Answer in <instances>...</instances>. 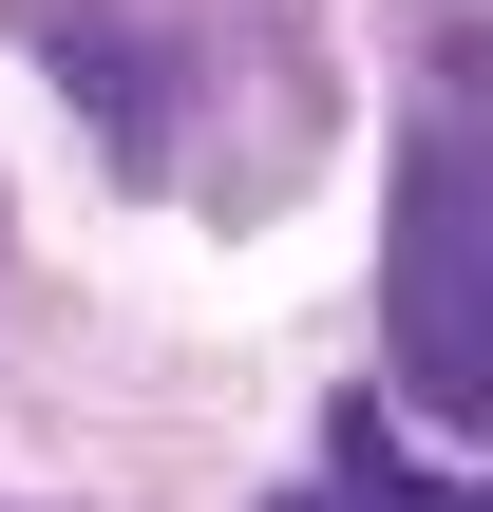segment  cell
Returning <instances> with one entry per match:
<instances>
[{
    "instance_id": "cell-1",
    "label": "cell",
    "mask_w": 493,
    "mask_h": 512,
    "mask_svg": "<svg viewBox=\"0 0 493 512\" xmlns=\"http://www.w3.org/2000/svg\"><path fill=\"white\" fill-rule=\"evenodd\" d=\"M380 323H399V380H418V418H493V228H475V114H456V76H437V114H418V152H399V266H380Z\"/></svg>"
},
{
    "instance_id": "cell-3",
    "label": "cell",
    "mask_w": 493,
    "mask_h": 512,
    "mask_svg": "<svg viewBox=\"0 0 493 512\" xmlns=\"http://www.w3.org/2000/svg\"><path fill=\"white\" fill-rule=\"evenodd\" d=\"M323 475H342V512H493L475 475H437V456H399L361 399H342V437H323Z\"/></svg>"
},
{
    "instance_id": "cell-2",
    "label": "cell",
    "mask_w": 493,
    "mask_h": 512,
    "mask_svg": "<svg viewBox=\"0 0 493 512\" xmlns=\"http://www.w3.org/2000/svg\"><path fill=\"white\" fill-rule=\"evenodd\" d=\"M19 38L95 76V133H114V171H152V152H171V76H152V38H114L95 0H19Z\"/></svg>"
},
{
    "instance_id": "cell-4",
    "label": "cell",
    "mask_w": 493,
    "mask_h": 512,
    "mask_svg": "<svg viewBox=\"0 0 493 512\" xmlns=\"http://www.w3.org/2000/svg\"><path fill=\"white\" fill-rule=\"evenodd\" d=\"M285 512H323V494H285Z\"/></svg>"
}]
</instances>
